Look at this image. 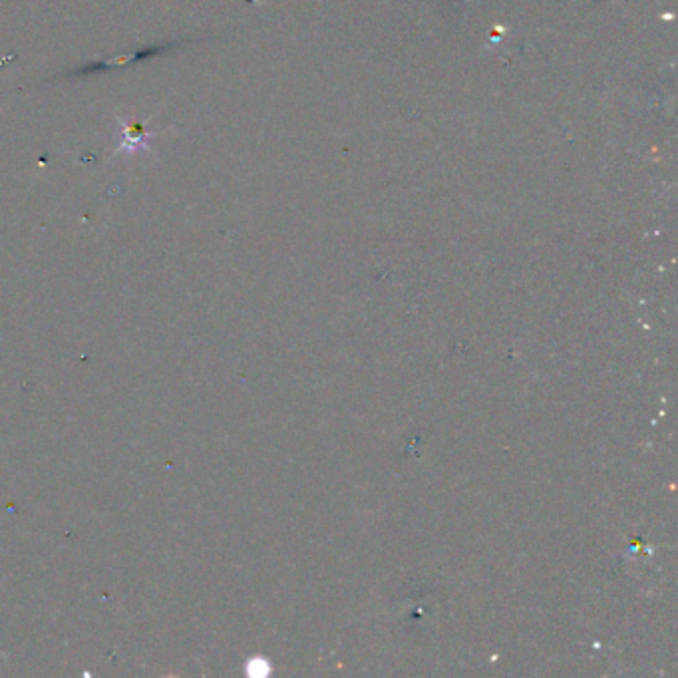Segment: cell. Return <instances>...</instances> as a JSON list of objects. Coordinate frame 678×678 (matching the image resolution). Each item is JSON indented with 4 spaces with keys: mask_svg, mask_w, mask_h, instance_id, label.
Returning a JSON list of instances; mask_svg holds the SVG:
<instances>
[{
    "mask_svg": "<svg viewBox=\"0 0 678 678\" xmlns=\"http://www.w3.org/2000/svg\"><path fill=\"white\" fill-rule=\"evenodd\" d=\"M120 124H122V132H124V136H126V140H124V144H122L120 150L130 152V154H136V152H148V150H150V142H152L154 134L148 132L144 124H140V122L128 124V122H124L122 118H120Z\"/></svg>",
    "mask_w": 678,
    "mask_h": 678,
    "instance_id": "obj_1",
    "label": "cell"
}]
</instances>
